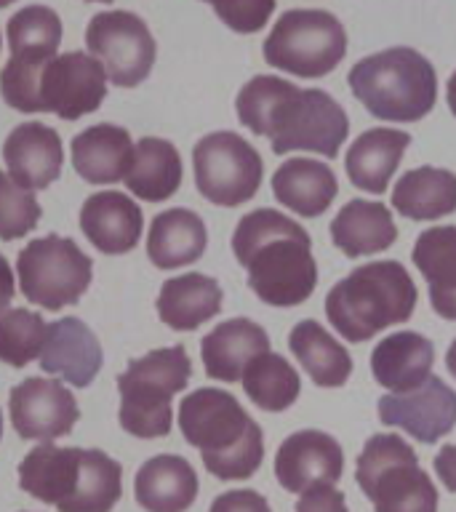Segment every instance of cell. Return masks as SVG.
<instances>
[{
  "instance_id": "1",
  "label": "cell",
  "mask_w": 456,
  "mask_h": 512,
  "mask_svg": "<svg viewBox=\"0 0 456 512\" xmlns=\"http://www.w3.org/2000/svg\"><path fill=\"white\" fill-rule=\"evenodd\" d=\"M238 120L267 136L275 155L307 150L334 160L350 134L342 104L320 88H299L278 75H256L238 91Z\"/></svg>"
},
{
  "instance_id": "2",
  "label": "cell",
  "mask_w": 456,
  "mask_h": 512,
  "mask_svg": "<svg viewBox=\"0 0 456 512\" xmlns=\"http://www.w3.org/2000/svg\"><path fill=\"white\" fill-rule=\"evenodd\" d=\"M232 251L248 272V288L264 304L296 307L318 286V264L304 227L275 208H256L235 227Z\"/></svg>"
},
{
  "instance_id": "3",
  "label": "cell",
  "mask_w": 456,
  "mask_h": 512,
  "mask_svg": "<svg viewBox=\"0 0 456 512\" xmlns=\"http://www.w3.org/2000/svg\"><path fill=\"white\" fill-rule=\"evenodd\" d=\"M179 430L219 480L251 478L264 459L262 427L227 390L200 387L179 406Z\"/></svg>"
},
{
  "instance_id": "4",
  "label": "cell",
  "mask_w": 456,
  "mask_h": 512,
  "mask_svg": "<svg viewBox=\"0 0 456 512\" xmlns=\"http://www.w3.org/2000/svg\"><path fill=\"white\" fill-rule=\"evenodd\" d=\"M414 280L400 262L379 259L352 270L326 296L328 323L347 342H368L384 328L406 323L416 310Z\"/></svg>"
},
{
  "instance_id": "5",
  "label": "cell",
  "mask_w": 456,
  "mask_h": 512,
  "mask_svg": "<svg viewBox=\"0 0 456 512\" xmlns=\"http://www.w3.org/2000/svg\"><path fill=\"white\" fill-rule=\"evenodd\" d=\"M355 99L374 118L414 123L427 118L438 102V75L419 51L387 48L360 59L347 75Z\"/></svg>"
},
{
  "instance_id": "6",
  "label": "cell",
  "mask_w": 456,
  "mask_h": 512,
  "mask_svg": "<svg viewBox=\"0 0 456 512\" xmlns=\"http://www.w3.org/2000/svg\"><path fill=\"white\" fill-rule=\"evenodd\" d=\"M190 376L192 363L182 344L131 360L118 376L120 427L134 438H166L174 424L171 400L190 384Z\"/></svg>"
},
{
  "instance_id": "7",
  "label": "cell",
  "mask_w": 456,
  "mask_h": 512,
  "mask_svg": "<svg viewBox=\"0 0 456 512\" xmlns=\"http://www.w3.org/2000/svg\"><path fill=\"white\" fill-rule=\"evenodd\" d=\"M355 480L376 512H438V491L419 456L395 432L366 440L355 464Z\"/></svg>"
},
{
  "instance_id": "8",
  "label": "cell",
  "mask_w": 456,
  "mask_h": 512,
  "mask_svg": "<svg viewBox=\"0 0 456 512\" xmlns=\"http://www.w3.org/2000/svg\"><path fill=\"white\" fill-rule=\"evenodd\" d=\"M347 54L342 22L320 8H294L280 16L264 40V62L296 78H323Z\"/></svg>"
},
{
  "instance_id": "9",
  "label": "cell",
  "mask_w": 456,
  "mask_h": 512,
  "mask_svg": "<svg viewBox=\"0 0 456 512\" xmlns=\"http://www.w3.org/2000/svg\"><path fill=\"white\" fill-rule=\"evenodd\" d=\"M19 288L27 302L48 312L78 304L94 278V262L78 243L62 235L32 240L16 259Z\"/></svg>"
},
{
  "instance_id": "10",
  "label": "cell",
  "mask_w": 456,
  "mask_h": 512,
  "mask_svg": "<svg viewBox=\"0 0 456 512\" xmlns=\"http://www.w3.org/2000/svg\"><path fill=\"white\" fill-rule=\"evenodd\" d=\"M192 166L200 195L214 206L235 208L262 187V155L232 131L203 136L192 150Z\"/></svg>"
},
{
  "instance_id": "11",
  "label": "cell",
  "mask_w": 456,
  "mask_h": 512,
  "mask_svg": "<svg viewBox=\"0 0 456 512\" xmlns=\"http://www.w3.org/2000/svg\"><path fill=\"white\" fill-rule=\"evenodd\" d=\"M86 46L107 78L120 88L139 86L155 64V38L131 11H104L88 22Z\"/></svg>"
},
{
  "instance_id": "12",
  "label": "cell",
  "mask_w": 456,
  "mask_h": 512,
  "mask_svg": "<svg viewBox=\"0 0 456 512\" xmlns=\"http://www.w3.org/2000/svg\"><path fill=\"white\" fill-rule=\"evenodd\" d=\"M107 96V72L83 51L56 54L38 80V112H54L62 120H78L99 110Z\"/></svg>"
},
{
  "instance_id": "13",
  "label": "cell",
  "mask_w": 456,
  "mask_h": 512,
  "mask_svg": "<svg viewBox=\"0 0 456 512\" xmlns=\"http://www.w3.org/2000/svg\"><path fill=\"white\" fill-rule=\"evenodd\" d=\"M11 424L19 438L51 443L70 435L80 419L78 400L62 382L30 376L8 395Z\"/></svg>"
},
{
  "instance_id": "14",
  "label": "cell",
  "mask_w": 456,
  "mask_h": 512,
  "mask_svg": "<svg viewBox=\"0 0 456 512\" xmlns=\"http://www.w3.org/2000/svg\"><path fill=\"white\" fill-rule=\"evenodd\" d=\"M376 408L382 424L400 427L419 443H435L456 427V392L438 376H430L406 395L387 392Z\"/></svg>"
},
{
  "instance_id": "15",
  "label": "cell",
  "mask_w": 456,
  "mask_h": 512,
  "mask_svg": "<svg viewBox=\"0 0 456 512\" xmlns=\"http://www.w3.org/2000/svg\"><path fill=\"white\" fill-rule=\"evenodd\" d=\"M342 470L344 454L339 440L320 430L288 435L275 456V478L288 494H304L315 486H336Z\"/></svg>"
},
{
  "instance_id": "16",
  "label": "cell",
  "mask_w": 456,
  "mask_h": 512,
  "mask_svg": "<svg viewBox=\"0 0 456 512\" xmlns=\"http://www.w3.org/2000/svg\"><path fill=\"white\" fill-rule=\"evenodd\" d=\"M8 176L24 190H46L62 174L64 150L56 128L43 123H22L3 142Z\"/></svg>"
},
{
  "instance_id": "17",
  "label": "cell",
  "mask_w": 456,
  "mask_h": 512,
  "mask_svg": "<svg viewBox=\"0 0 456 512\" xmlns=\"http://www.w3.org/2000/svg\"><path fill=\"white\" fill-rule=\"evenodd\" d=\"M40 368L75 387H88L102 368V344L80 318H62L46 326Z\"/></svg>"
},
{
  "instance_id": "18",
  "label": "cell",
  "mask_w": 456,
  "mask_h": 512,
  "mask_svg": "<svg viewBox=\"0 0 456 512\" xmlns=\"http://www.w3.org/2000/svg\"><path fill=\"white\" fill-rule=\"evenodd\" d=\"M80 230L96 251L107 256L126 254L142 238V208L126 192H94L80 208Z\"/></svg>"
},
{
  "instance_id": "19",
  "label": "cell",
  "mask_w": 456,
  "mask_h": 512,
  "mask_svg": "<svg viewBox=\"0 0 456 512\" xmlns=\"http://www.w3.org/2000/svg\"><path fill=\"white\" fill-rule=\"evenodd\" d=\"M83 454L86 448H59L54 443H40L19 464L22 491L62 510L70 502L83 478Z\"/></svg>"
},
{
  "instance_id": "20",
  "label": "cell",
  "mask_w": 456,
  "mask_h": 512,
  "mask_svg": "<svg viewBox=\"0 0 456 512\" xmlns=\"http://www.w3.org/2000/svg\"><path fill=\"white\" fill-rule=\"evenodd\" d=\"M262 352H270V336L248 318L224 320L200 342L203 368L216 382H240L248 363Z\"/></svg>"
},
{
  "instance_id": "21",
  "label": "cell",
  "mask_w": 456,
  "mask_h": 512,
  "mask_svg": "<svg viewBox=\"0 0 456 512\" xmlns=\"http://www.w3.org/2000/svg\"><path fill=\"white\" fill-rule=\"evenodd\" d=\"M435 347L427 336L416 331H398L376 344L371 352V374L392 395L422 387L432 374Z\"/></svg>"
},
{
  "instance_id": "22",
  "label": "cell",
  "mask_w": 456,
  "mask_h": 512,
  "mask_svg": "<svg viewBox=\"0 0 456 512\" xmlns=\"http://www.w3.org/2000/svg\"><path fill=\"white\" fill-rule=\"evenodd\" d=\"M134 494L147 512H184L198 496V475L184 456H152L136 472Z\"/></svg>"
},
{
  "instance_id": "23",
  "label": "cell",
  "mask_w": 456,
  "mask_h": 512,
  "mask_svg": "<svg viewBox=\"0 0 456 512\" xmlns=\"http://www.w3.org/2000/svg\"><path fill=\"white\" fill-rule=\"evenodd\" d=\"M411 136L398 128H371L350 144L344 168L350 182L363 192L382 195L387 192L392 174L398 171L403 152L408 150Z\"/></svg>"
},
{
  "instance_id": "24",
  "label": "cell",
  "mask_w": 456,
  "mask_h": 512,
  "mask_svg": "<svg viewBox=\"0 0 456 512\" xmlns=\"http://www.w3.org/2000/svg\"><path fill=\"white\" fill-rule=\"evenodd\" d=\"M134 142L126 128L99 123L72 139V166L88 184H115L126 179Z\"/></svg>"
},
{
  "instance_id": "25",
  "label": "cell",
  "mask_w": 456,
  "mask_h": 512,
  "mask_svg": "<svg viewBox=\"0 0 456 512\" xmlns=\"http://www.w3.org/2000/svg\"><path fill=\"white\" fill-rule=\"evenodd\" d=\"M336 192H339L336 174L320 160L288 158L272 174V195L278 198L280 206L307 219L326 214Z\"/></svg>"
},
{
  "instance_id": "26",
  "label": "cell",
  "mask_w": 456,
  "mask_h": 512,
  "mask_svg": "<svg viewBox=\"0 0 456 512\" xmlns=\"http://www.w3.org/2000/svg\"><path fill=\"white\" fill-rule=\"evenodd\" d=\"M331 240L339 251L355 256L382 254L398 240V227L392 222L390 208L376 200L352 198L331 222Z\"/></svg>"
},
{
  "instance_id": "27",
  "label": "cell",
  "mask_w": 456,
  "mask_h": 512,
  "mask_svg": "<svg viewBox=\"0 0 456 512\" xmlns=\"http://www.w3.org/2000/svg\"><path fill=\"white\" fill-rule=\"evenodd\" d=\"M206 224L190 208H168L152 219L147 232V256L160 270H176L198 262L206 251Z\"/></svg>"
},
{
  "instance_id": "28",
  "label": "cell",
  "mask_w": 456,
  "mask_h": 512,
  "mask_svg": "<svg viewBox=\"0 0 456 512\" xmlns=\"http://www.w3.org/2000/svg\"><path fill=\"white\" fill-rule=\"evenodd\" d=\"M222 286L208 275L190 272L160 286L158 315L174 331H195L222 310Z\"/></svg>"
},
{
  "instance_id": "29",
  "label": "cell",
  "mask_w": 456,
  "mask_h": 512,
  "mask_svg": "<svg viewBox=\"0 0 456 512\" xmlns=\"http://www.w3.org/2000/svg\"><path fill=\"white\" fill-rule=\"evenodd\" d=\"M416 270L430 286V304L440 318L456 320V227L424 230L414 243Z\"/></svg>"
},
{
  "instance_id": "30",
  "label": "cell",
  "mask_w": 456,
  "mask_h": 512,
  "mask_svg": "<svg viewBox=\"0 0 456 512\" xmlns=\"http://www.w3.org/2000/svg\"><path fill=\"white\" fill-rule=\"evenodd\" d=\"M182 184V158L174 144L158 136H144L134 144V158L126 171V187L147 203L168 200Z\"/></svg>"
},
{
  "instance_id": "31",
  "label": "cell",
  "mask_w": 456,
  "mask_h": 512,
  "mask_svg": "<svg viewBox=\"0 0 456 512\" xmlns=\"http://www.w3.org/2000/svg\"><path fill=\"white\" fill-rule=\"evenodd\" d=\"M395 211L416 222H432L456 211V174L446 168L422 166L398 179L392 190Z\"/></svg>"
},
{
  "instance_id": "32",
  "label": "cell",
  "mask_w": 456,
  "mask_h": 512,
  "mask_svg": "<svg viewBox=\"0 0 456 512\" xmlns=\"http://www.w3.org/2000/svg\"><path fill=\"white\" fill-rule=\"evenodd\" d=\"M288 347L318 387H342L352 374L350 352L320 326L318 320H302L291 328Z\"/></svg>"
},
{
  "instance_id": "33",
  "label": "cell",
  "mask_w": 456,
  "mask_h": 512,
  "mask_svg": "<svg viewBox=\"0 0 456 512\" xmlns=\"http://www.w3.org/2000/svg\"><path fill=\"white\" fill-rule=\"evenodd\" d=\"M240 382H243V390L251 403L262 411H272V414L294 406L302 392V379L296 374V368L272 350L251 360Z\"/></svg>"
},
{
  "instance_id": "34",
  "label": "cell",
  "mask_w": 456,
  "mask_h": 512,
  "mask_svg": "<svg viewBox=\"0 0 456 512\" xmlns=\"http://www.w3.org/2000/svg\"><path fill=\"white\" fill-rule=\"evenodd\" d=\"M46 339V323L32 310L0 312V360L24 368L38 358Z\"/></svg>"
},
{
  "instance_id": "35",
  "label": "cell",
  "mask_w": 456,
  "mask_h": 512,
  "mask_svg": "<svg viewBox=\"0 0 456 512\" xmlns=\"http://www.w3.org/2000/svg\"><path fill=\"white\" fill-rule=\"evenodd\" d=\"M62 43V22L54 8L27 6L8 22V48L11 54L24 51H40V54L56 56Z\"/></svg>"
},
{
  "instance_id": "36",
  "label": "cell",
  "mask_w": 456,
  "mask_h": 512,
  "mask_svg": "<svg viewBox=\"0 0 456 512\" xmlns=\"http://www.w3.org/2000/svg\"><path fill=\"white\" fill-rule=\"evenodd\" d=\"M40 206L30 190L0 171V240H16L30 235L40 222Z\"/></svg>"
},
{
  "instance_id": "37",
  "label": "cell",
  "mask_w": 456,
  "mask_h": 512,
  "mask_svg": "<svg viewBox=\"0 0 456 512\" xmlns=\"http://www.w3.org/2000/svg\"><path fill=\"white\" fill-rule=\"evenodd\" d=\"M203 3L214 8L216 16L240 35H254L262 30L275 11V0H203Z\"/></svg>"
},
{
  "instance_id": "38",
  "label": "cell",
  "mask_w": 456,
  "mask_h": 512,
  "mask_svg": "<svg viewBox=\"0 0 456 512\" xmlns=\"http://www.w3.org/2000/svg\"><path fill=\"white\" fill-rule=\"evenodd\" d=\"M296 512H347V502L334 486H315L299 494Z\"/></svg>"
},
{
  "instance_id": "39",
  "label": "cell",
  "mask_w": 456,
  "mask_h": 512,
  "mask_svg": "<svg viewBox=\"0 0 456 512\" xmlns=\"http://www.w3.org/2000/svg\"><path fill=\"white\" fill-rule=\"evenodd\" d=\"M208 512H270V504L262 494L240 488V491H224L211 502Z\"/></svg>"
},
{
  "instance_id": "40",
  "label": "cell",
  "mask_w": 456,
  "mask_h": 512,
  "mask_svg": "<svg viewBox=\"0 0 456 512\" xmlns=\"http://www.w3.org/2000/svg\"><path fill=\"white\" fill-rule=\"evenodd\" d=\"M435 472H438L440 483L456 494V443L454 446H443L435 454Z\"/></svg>"
},
{
  "instance_id": "41",
  "label": "cell",
  "mask_w": 456,
  "mask_h": 512,
  "mask_svg": "<svg viewBox=\"0 0 456 512\" xmlns=\"http://www.w3.org/2000/svg\"><path fill=\"white\" fill-rule=\"evenodd\" d=\"M16 294V280L11 264L6 262V256H0V312L8 310V304L14 302Z\"/></svg>"
},
{
  "instance_id": "42",
  "label": "cell",
  "mask_w": 456,
  "mask_h": 512,
  "mask_svg": "<svg viewBox=\"0 0 456 512\" xmlns=\"http://www.w3.org/2000/svg\"><path fill=\"white\" fill-rule=\"evenodd\" d=\"M448 107H451V112L456 115V72L448 78Z\"/></svg>"
},
{
  "instance_id": "43",
  "label": "cell",
  "mask_w": 456,
  "mask_h": 512,
  "mask_svg": "<svg viewBox=\"0 0 456 512\" xmlns=\"http://www.w3.org/2000/svg\"><path fill=\"white\" fill-rule=\"evenodd\" d=\"M446 366H448V371H451V376L456 379V342H451V347H448Z\"/></svg>"
},
{
  "instance_id": "44",
  "label": "cell",
  "mask_w": 456,
  "mask_h": 512,
  "mask_svg": "<svg viewBox=\"0 0 456 512\" xmlns=\"http://www.w3.org/2000/svg\"><path fill=\"white\" fill-rule=\"evenodd\" d=\"M11 3H14V0H0V8H6V6H11Z\"/></svg>"
},
{
  "instance_id": "45",
  "label": "cell",
  "mask_w": 456,
  "mask_h": 512,
  "mask_svg": "<svg viewBox=\"0 0 456 512\" xmlns=\"http://www.w3.org/2000/svg\"><path fill=\"white\" fill-rule=\"evenodd\" d=\"M88 3H112V0H88Z\"/></svg>"
},
{
  "instance_id": "46",
  "label": "cell",
  "mask_w": 456,
  "mask_h": 512,
  "mask_svg": "<svg viewBox=\"0 0 456 512\" xmlns=\"http://www.w3.org/2000/svg\"><path fill=\"white\" fill-rule=\"evenodd\" d=\"M0 438H3V414H0Z\"/></svg>"
},
{
  "instance_id": "47",
  "label": "cell",
  "mask_w": 456,
  "mask_h": 512,
  "mask_svg": "<svg viewBox=\"0 0 456 512\" xmlns=\"http://www.w3.org/2000/svg\"><path fill=\"white\" fill-rule=\"evenodd\" d=\"M0 43H3V40H0Z\"/></svg>"
}]
</instances>
